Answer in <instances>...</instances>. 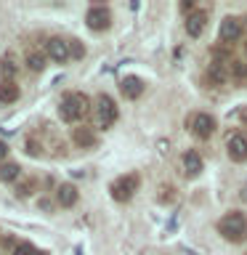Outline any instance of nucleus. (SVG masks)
I'll return each mask as SVG.
<instances>
[{"label":"nucleus","mask_w":247,"mask_h":255,"mask_svg":"<svg viewBox=\"0 0 247 255\" xmlns=\"http://www.w3.org/2000/svg\"><path fill=\"white\" fill-rule=\"evenodd\" d=\"M88 112H91V99L85 93H64V99L59 104V115L64 123H80Z\"/></svg>","instance_id":"nucleus-1"},{"label":"nucleus","mask_w":247,"mask_h":255,"mask_svg":"<svg viewBox=\"0 0 247 255\" xmlns=\"http://www.w3.org/2000/svg\"><path fill=\"white\" fill-rule=\"evenodd\" d=\"M218 234L226 239V242H245L247 239V215L245 213H226L223 218L218 221Z\"/></svg>","instance_id":"nucleus-2"},{"label":"nucleus","mask_w":247,"mask_h":255,"mask_svg":"<svg viewBox=\"0 0 247 255\" xmlns=\"http://www.w3.org/2000/svg\"><path fill=\"white\" fill-rule=\"evenodd\" d=\"M138 186H141V178L135 173H127V175H120L117 181H112L109 194L115 202H130L133 194L138 191Z\"/></svg>","instance_id":"nucleus-3"},{"label":"nucleus","mask_w":247,"mask_h":255,"mask_svg":"<svg viewBox=\"0 0 247 255\" xmlns=\"http://www.w3.org/2000/svg\"><path fill=\"white\" fill-rule=\"evenodd\" d=\"M117 117H120V112H117L115 99L107 93H101L99 99H96V123H99V128L101 130H109V128L117 123Z\"/></svg>","instance_id":"nucleus-4"},{"label":"nucleus","mask_w":247,"mask_h":255,"mask_svg":"<svg viewBox=\"0 0 247 255\" xmlns=\"http://www.w3.org/2000/svg\"><path fill=\"white\" fill-rule=\"evenodd\" d=\"M226 154L231 162H247V133L237 130L226 138Z\"/></svg>","instance_id":"nucleus-5"},{"label":"nucleus","mask_w":247,"mask_h":255,"mask_svg":"<svg viewBox=\"0 0 247 255\" xmlns=\"http://www.w3.org/2000/svg\"><path fill=\"white\" fill-rule=\"evenodd\" d=\"M189 128H191V133H194L197 138H210L218 125H215V117L205 115V112H199V115H194V117L189 120Z\"/></svg>","instance_id":"nucleus-6"},{"label":"nucleus","mask_w":247,"mask_h":255,"mask_svg":"<svg viewBox=\"0 0 247 255\" xmlns=\"http://www.w3.org/2000/svg\"><path fill=\"white\" fill-rule=\"evenodd\" d=\"M242 37V19H237V16H226V19L221 21L218 27V40L223 43H237V40Z\"/></svg>","instance_id":"nucleus-7"},{"label":"nucleus","mask_w":247,"mask_h":255,"mask_svg":"<svg viewBox=\"0 0 247 255\" xmlns=\"http://www.w3.org/2000/svg\"><path fill=\"white\" fill-rule=\"evenodd\" d=\"M85 21L93 32H104V29H109V24H112V13H109L107 5H93L85 16Z\"/></svg>","instance_id":"nucleus-8"},{"label":"nucleus","mask_w":247,"mask_h":255,"mask_svg":"<svg viewBox=\"0 0 247 255\" xmlns=\"http://www.w3.org/2000/svg\"><path fill=\"white\" fill-rule=\"evenodd\" d=\"M45 56L51 61H56V64H64L69 59V43H67V40H61V37H51L45 43Z\"/></svg>","instance_id":"nucleus-9"},{"label":"nucleus","mask_w":247,"mask_h":255,"mask_svg":"<svg viewBox=\"0 0 247 255\" xmlns=\"http://www.w3.org/2000/svg\"><path fill=\"white\" fill-rule=\"evenodd\" d=\"M207 27V11H191L186 16V32L189 37H199Z\"/></svg>","instance_id":"nucleus-10"},{"label":"nucleus","mask_w":247,"mask_h":255,"mask_svg":"<svg viewBox=\"0 0 247 255\" xmlns=\"http://www.w3.org/2000/svg\"><path fill=\"white\" fill-rule=\"evenodd\" d=\"M72 143H77L80 149H93V146H96L93 128H85V125H77V128H72Z\"/></svg>","instance_id":"nucleus-11"},{"label":"nucleus","mask_w":247,"mask_h":255,"mask_svg":"<svg viewBox=\"0 0 247 255\" xmlns=\"http://www.w3.org/2000/svg\"><path fill=\"white\" fill-rule=\"evenodd\" d=\"M120 93H123L125 99L135 101V99L143 93V80H141V77H125L123 83H120Z\"/></svg>","instance_id":"nucleus-12"},{"label":"nucleus","mask_w":247,"mask_h":255,"mask_svg":"<svg viewBox=\"0 0 247 255\" xmlns=\"http://www.w3.org/2000/svg\"><path fill=\"white\" fill-rule=\"evenodd\" d=\"M202 167H205V159L199 157V151H186V154H183V170H186L189 178L199 175V173H202Z\"/></svg>","instance_id":"nucleus-13"},{"label":"nucleus","mask_w":247,"mask_h":255,"mask_svg":"<svg viewBox=\"0 0 247 255\" xmlns=\"http://www.w3.org/2000/svg\"><path fill=\"white\" fill-rule=\"evenodd\" d=\"M56 199H59L61 207H72L77 202V189L72 186V183H61V186L56 189Z\"/></svg>","instance_id":"nucleus-14"},{"label":"nucleus","mask_w":247,"mask_h":255,"mask_svg":"<svg viewBox=\"0 0 247 255\" xmlns=\"http://www.w3.org/2000/svg\"><path fill=\"white\" fill-rule=\"evenodd\" d=\"M19 96H21V91H19V85H16L13 80H3V83H0V101L3 104L19 101Z\"/></svg>","instance_id":"nucleus-15"},{"label":"nucleus","mask_w":247,"mask_h":255,"mask_svg":"<svg viewBox=\"0 0 247 255\" xmlns=\"http://www.w3.org/2000/svg\"><path fill=\"white\" fill-rule=\"evenodd\" d=\"M21 175V167L19 162H3L0 165V181H5V183H13L16 178Z\"/></svg>","instance_id":"nucleus-16"},{"label":"nucleus","mask_w":247,"mask_h":255,"mask_svg":"<svg viewBox=\"0 0 247 255\" xmlns=\"http://www.w3.org/2000/svg\"><path fill=\"white\" fill-rule=\"evenodd\" d=\"M45 64H48V56H45V53H37V51H29V53H27V67H29L32 72H43Z\"/></svg>","instance_id":"nucleus-17"},{"label":"nucleus","mask_w":247,"mask_h":255,"mask_svg":"<svg viewBox=\"0 0 247 255\" xmlns=\"http://www.w3.org/2000/svg\"><path fill=\"white\" fill-rule=\"evenodd\" d=\"M210 80H213V83H223V80H226V69H223L221 61L210 64Z\"/></svg>","instance_id":"nucleus-18"},{"label":"nucleus","mask_w":247,"mask_h":255,"mask_svg":"<svg viewBox=\"0 0 247 255\" xmlns=\"http://www.w3.org/2000/svg\"><path fill=\"white\" fill-rule=\"evenodd\" d=\"M0 72H3V80H13L16 75V64L11 59H3V64H0Z\"/></svg>","instance_id":"nucleus-19"},{"label":"nucleus","mask_w":247,"mask_h":255,"mask_svg":"<svg viewBox=\"0 0 247 255\" xmlns=\"http://www.w3.org/2000/svg\"><path fill=\"white\" fill-rule=\"evenodd\" d=\"M175 197H178V194H175V191H173L170 186H162V191L157 194V199H159L162 205H170V202H175Z\"/></svg>","instance_id":"nucleus-20"},{"label":"nucleus","mask_w":247,"mask_h":255,"mask_svg":"<svg viewBox=\"0 0 247 255\" xmlns=\"http://www.w3.org/2000/svg\"><path fill=\"white\" fill-rule=\"evenodd\" d=\"M69 56H72V59H83V56H85V45L80 43V40H72V43H69Z\"/></svg>","instance_id":"nucleus-21"},{"label":"nucleus","mask_w":247,"mask_h":255,"mask_svg":"<svg viewBox=\"0 0 247 255\" xmlns=\"http://www.w3.org/2000/svg\"><path fill=\"white\" fill-rule=\"evenodd\" d=\"M231 72H234V77H237V80H245V77H247V64L231 61Z\"/></svg>","instance_id":"nucleus-22"},{"label":"nucleus","mask_w":247,"mask_h":255,"mask_svg":"<svg viewBox=\"0 0 247 255\" xmlns=\"http://www.w3.org/2000/svg\"><path fill=\"white\" fill-rule=\"evenodd\" d=\"M35 253H37V250H35L32 245H27V242H24V245H19V247L13 250V255H35Z\"/></svg>","instance_id":"nucleus-23"},{"label":"nucleus","mask_w":247,"mask_h":255,"mask_svg":"<svg viewBox=\"0 0 247 255\" xmlns=\"http://www.w3.org/2000/svg\"><path fill=\"white\" fill-rule=\"evenodd\" d=\"M5 159H8V143H5V141H0V165H3Z\"/></svg>","instance_id":"nucleus-24"},{"label":"nucleus","mask_w":247,"mask_h":255,"mask_svg":"<svg viewBox=\"0 0 247 255\" xmlns=\"http://www.w3.org/2000/svg\"><path fill=\"white\" fill-rule=\"evenodd\" d=\"M237 117L242 120V125L247 128V107H242V109H239V112H237Z\"/></svg>","instance_id":"nucleus-25"},{"label":"nucleus","mask_w":247,"mask_h":255,"mask_svg":"<svg viewBox=\"0 0 247 255\" xmlns=\"http://www.w3.org/2000/svg\"><path fill=\"white\" fill-rule=\"evenodd\" d=\"M35 255H48V253H45V250H37V253H35Z\"/></svg>","instance_id":"nucleus-26"},{"label":"nucleus","mask_w":247,"mask_h":255,"mask_svg":"<svg viewBox=\"0 0 247 255\" xmlns=\"http://www.w3.org/2000/svg\"><path fill=\"white\" fill-rule=\"evenodd\" d=\"M245 53H247V45H245Z\"/></svg>","instance_id":"nucleus-27"}]
</instances>
